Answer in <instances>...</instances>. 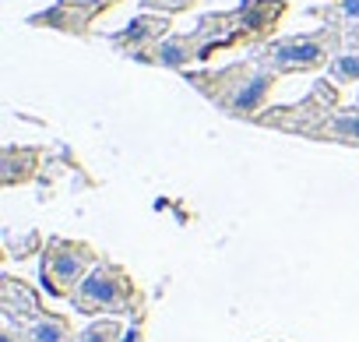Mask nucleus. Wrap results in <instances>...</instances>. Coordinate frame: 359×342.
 I'll use <instances>...</instances> for the list:
<instances>
[{
    "instance_id": "1",
    "label": "nucleus",
    "mask_w": 359,
    "mask_h": 342,
    "mask_svg": "<svg viewBox=\"0 0 359 342\" xmlns=\"http://www.w3.org/2000/svg\"><path fill=\"white\" fill-rule=\"evenodd\" d=\"M275 71L271 67H257V64H236V67H226V71H215V74H187V81L194 88H201L219 110L233 113V117H247L254 120L271 88H275Z\"/></svg>"
},
{
    "instance_id": "2",
    "label": "nucleus",
    "mask_w": 359,
    "mask_h": 342,
    "mask_svg": "<svg viewBox=\"0 0 359 342\" xmlns=\"http://www.w3.org/2000/svg\"><path fill=\"white\" fill-rule=\"evenodd\" d=\"M71 303H74L78 314H88V317H99V314H109V317L130 314V317H137L141 314V293H137V286L113 261H99L85 275V282L74 289Z\"/></svg>"
},
{
    "instance_id": "3",
    "label": "nucleus",
    "mask_w": 359,
    "mask_h": 342,
    "mask_svg": "<svg viewBox=\"0 0 359 342\" xmlns=\"http://www.w3.org/2000/svg\"><path fill=\"white\" fill-rule=\"evenodd\" d=\"M99 265V254L81 244V240H64V237H53L46 240L43 247V261H39V279H43V289L50 296H74V289L85 282V275Z\"/></svg>"
},
{
    "instance_id": "4",
    "label": "nucleus",
    "mask_w": 359,
    "mask_h": 342,
    "mask_svg": "<svg viewBox=\"0 0 359 342\" xmlns=\"http://www.w3.org/2000/svg\"><path fill=\"white\" fill-rule=\"evenodd\" d=\"M334 32H317V36H292L282 43H271L261 53V64H268L275 74H292V71H317L327 64Z\"/></svg>"
},
{
    "instance_id": "5",
    "label": "nucleus",
    "mask_w": 359,
    "mask_h": 342,
    "mask_svg": "<svg viewBox=\"0 0 359 342\" xmlns=\"http://www.w3.org/2000/svg\"><path fill=\"white\" fill-rule=\"evenodd\" d=\"M205 46H201V36H172V39H158L155 46H148L144 53H137L141 60L148 64H158V67H187L194 57H201Z\"/></svg>"
},
{
    "instance_id": "6",
    "label": "nucleus",
    "mask_w": 359,
    "mask_h": 342,
    "mask_svg": "<svg viewBox=\"0 0 359 342\" xmlns=\"http://www.w3.org/2000/svg\"><path fill=\"white\" fill-rule=\"evenodd\" d=\"M0 310H4V317H11V321H25V317L39 314L43 303H39V293L29 282H22L15 275H4L0 279Z\"/></svg>"
},
{
    "instance_id": "7",
    "label": "nucleus",
    "mask_w": 359,
    "mask_h": 342,
    "mask_svg": "<svg viewBox=\"0 0 359 342\" xmlns=\"http://www.w3.org/2000/svg\"><path fill=\"white\" fill-rule=\"evenodd\" d=\"M8 321H11V317H8ZM15 324L25 331L29 342H74V335H78L64 314H50L46 307H43L39 314L25 317V321H15Z\"/></svg>"
},
{
    "instance_id": "8",
    "label": "nucleus",
    "mask_w": 359,
    "mask_h": 342,
    "mask_svg": "<svg viewBox=\"0 0 359 342\" xmlns=\"http://www.w3.org/2000/svg\"><path fill=\"white\" fill-rule=\"evenodd\" d=\"M39 148H4V155H0V184L4 188H15V184H25L36 166H39Z\"/></svg>"
},
{
    "instance_id": "9",
    "label": "nucleus",
    "mask_w": 359,
    "mask_h": 342,
    "mask_svg": "<svg viewBox=\"0 0 359 342\" xmlns=\"http://www.w3.org/2000/svg\"><path fill=\"white\" fill-rule=\"evenodd\" d=\"M162 29H165V22L162 18H137L127 32H120V36H113V43L116 46H123V50H148V43L155 39V36H162Z\"/></svg>"
},
{
    "instance_id": "10",
    "label": "nucleus",
    "mask_w": 359,
    "mask_h": 342,
    "mask_svg": "<svg viewBox=\"0 0 359 342\" xmlns=\"http://www.w3.org/2000/svg\"><path fill=\"white\" fill-rule=\"evenodd\" d=\"M317 138H341V141H359V110L348 113H334L324 120V127L317 131Z\"/></svg>"
},
{
    "instance_id": "11",
    "label": "nucleus",
    "mask_w": 359,
    "mask_h": 342,
    "mask_svg": "<svg viewBox=\"0 0 359 342\" xmlns=\"http://www.w3.org/2000/svg\"><path fill=\"white\" fill-rule=\"evenodd\" d=\"M74 342H123V321L99 317V321L85 324V331H78Z\"/></svg>"
},
{
    "instance_id": "12",
    "label": "nucleus",
    "mask_w": 359,
    "mask_h": 342,
    "mask_svg": "<svg viewBox=\"0 0 359 342\" xmlns=\"http://www.w3.org/2000/svg\"><path fill=\"white\" fill-rule=\"evenodd\" d=\"M327 74L334 85H352L359 81V53H338L331 64H327Z\"/></svg>"
},
{
    "instance_id": "13",
    "label": "nucleus",
    "mask_w": 359,
    "mask_h": 342,
    "mask_svg": "<svg viewBox=\"0 0 359 342\" xmlns=\"http://www.w3.org/2000/svg\"><path fill=\"white\" fill-rule=\"evenodd\" d=\"M141 8H151V11H169V15H176V11H187V8H194V0H141Z\"/></svg>"
},
{
    "instance_id": "14",
    "label": "nucleus",
    "mask_w": 359,
    "mask_h": 342,
    "mask_svg": "<svg viewBox=\"0 0 359 342\" xmlns=\"http://www.w3.org/2000/svg\"><path fill=\"white\" fill-rule=\"evenodd\" d=\"M0 342H29V338H25V331H22L15 321L4 317V328H0Z\"/></svg>"
},
{
    "instance_id": "15",
    "label": "nucleus",
    "mask_w": 359,
    "mask_h": 342,
    "mask_svg": "<svg viewBox=\"0 0 359 342\" xmlns=\"http://www.w3.org/2000/svg\"><path fill=\"white\" fill-rule=\"evenodd\" d=\"M338 15H341L345 22L359 25V0H341V4H338Z\"/></svg>"
}]
</instances>
